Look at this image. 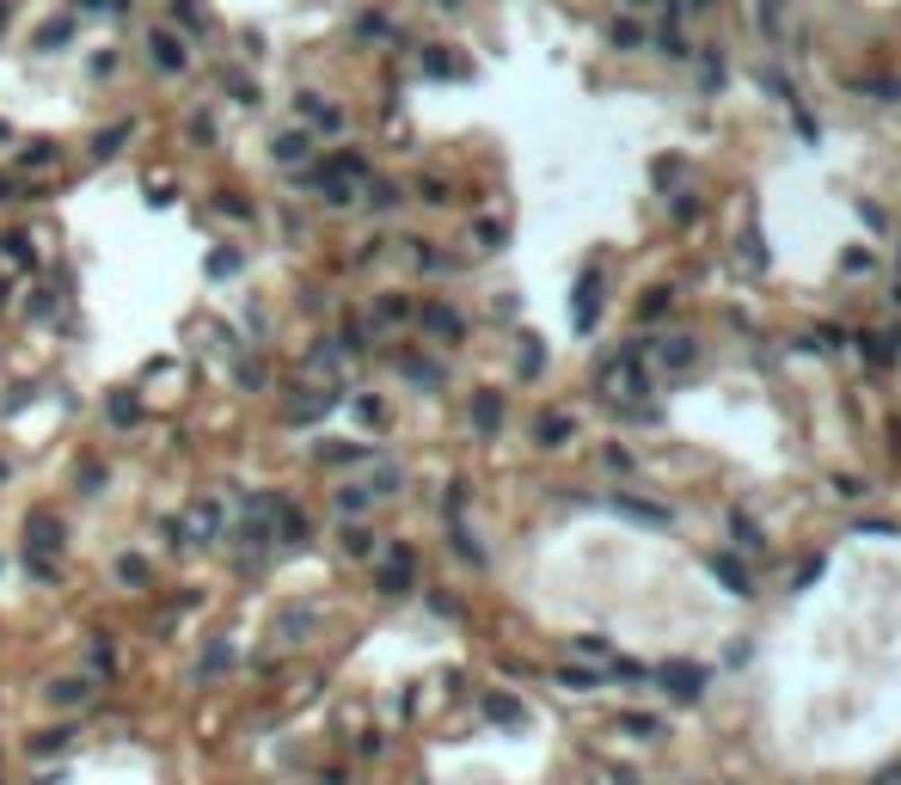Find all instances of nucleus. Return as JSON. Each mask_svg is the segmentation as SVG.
I'll use <instances>...</instances> for the list:
<instances>
[{"instance_id":"f03ea898","label":"nucleus","mask_w":901,"mask_h":785,"mask_svg":"<svg viewBox=\"0 0 901 785\" xmlns=\"http://www.w3.org/2000/svg\"><path fill=\"white\" fill-rule=\"evenodd\" d=\"M49 700H56V706H80V700H86V682H56Z\"/></svg>"},{"instance_id":"f257e3e1","label":"nucleus","mask_w":901,"mask_h":785,"mask_svg":"<svg viewBox=\"0 0 901 785\" xmlns=\"http://www.w3.org/2000/svg\"><path fill=\"white\" fill-rule=\"evenodd\" d=\"M74 743V730H43V736H31V754H62Z\"/></svg>"}]
</instances>
